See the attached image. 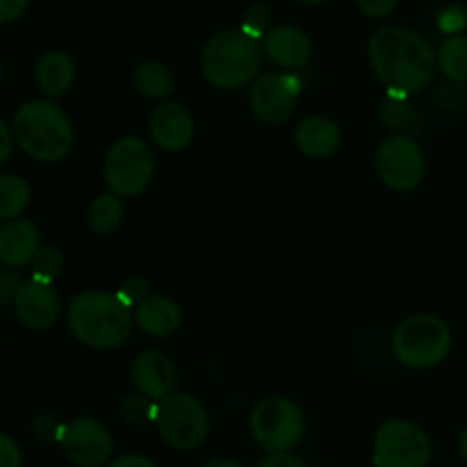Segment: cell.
Masks as SVG:
<instances>
[{
    "label": "cell",
    "instance_id": "29",
    "mask_svg": "<svg viewBox=\"0 0 467 467\" xmlns=\"http://www.w3.org/2000/svg\"><path fill=\"white\" fill-rule=\"evenodd\" d=\"M149 290H150L149 278L130 276V278H126V281H123V285L119 287L117 295L121 296V299L126 301V304L130 306V308H135V306H140L141 301L146 299V296H150Z\"/></svg>",
    "mask_w": 467,
    "mask_h": 467
},
{
    "label": "cell",
    "instance_id": "32",
    "mask_svg": "<svg viewBox=\"0 0 467 467\" xmlns=\"http://www.w3.org/2000/svg\"><path fill=\"white\" fill-rule=\"evenodd\" d=\"M0 467H23L21 447L5 433H0Z\"/></svg>",
    "mask_w": 467,
    "mask_h": 467
},
{
    "label": "cell",
    "instance_id": "35",
    "mask_svg": "<svg viewBox=\"0 0 467 467\" xmlns=\"http://www.w3.org/2000/svg\"><path fill=\"white\" fill-rule=\"evenodd\" d=\"M18 285H21V281L16 278V274L0 272V306H3L5 301H12L14 304V296H16Z\"/></svg>",
    "mask_w": 467,
    "mask_h": 467
},
{
    "label": "cell",
    "instance_id": "1",
    "mask_svg": "<svg viewBox=\"0 0 467 467\" xmlns=\"http://www.w3.org/2000/svg\"><path fill=\"white\" fill-rule=\"evenodd\" d=\"M368 55L374 76L388 87V94H418L436 76V50L409 27H379L369 39Z\"/></svg>",
    "mask_w": 467,
    "mask_h": 467
},
{
    "label": "cell",
    "instance_id": "25",
    "mask_svg": "<svg viewBox=\"0 0 467 467\" xmlns=\"http://www.w3.org/2000/svg\"><path fill=\"white\" fill-rule=\"evenodd\" d=\"M62 269H64L62 251L53 244L41 246V249L36 251L35 260H32L30 278H35V281H41V283H50V285H53V281L62 274Z\"/></svg>",
    "mask_w": 467,
    "mask_h": 467
},
{
    "label": "cell",
    "instance_id": "15",
    "mask_svg": "<svg viewBox=\"0 0 467 467\" xmlns=\"http://www.w3.org/2000/svg\"><path fill=\"white\" fill-rule=\"evenodd\" d=\"M149 132L150 140L160 149L169 150V153H178V150H185L194 140V117H192L185 105L169 100V103H162L160 108L153 109L149 119Z\"/></svg>",
    "mask_w": 467,
    "mask_h": 467
},
{
    "label": "cell",
    "instance_id": "16",
    "mask_svg": "<svg viewBox=\"0 0 467 467\" xmlns=\"http://www.w3.org/2000/svg\"><path fill=\"white\" fill-rule=\"evenodd\" d=\"M263 50L278 68L299 71L313 57V41L301 27L276 26L263 39Z\"/></svg>",
    "mask_w": 467,
    "mask_h": 467
},
{
    "label": "cell",
    "instance_id": "37",
    "mask_svg": "<svg viewBox=\"0 0 467 467\" xmlns=\"http://www.w3.org/2000/svg\"><path fill=\"white\" fill-rule=\"evenodd\" d=\"M105 467H158L150 459L140 454H126L119 456V459H112Z\"/></svg>",
    "mask_w": 467,
    "mask_h": 467
},
{
    "label": "cell",
    "instance_id": "18",
    "mask_svg": "<svg viewBox=\"0 0 467 467\" xmlns=\"http://www.w3.org/2000/svg\"><path fill=\"white\" fill-rule=\"evenodd\" d=\"M340 144V126L328 117H308L295 128V146L306 158H331L333 153H337Z\"/></svg>",
    "mask_w": 467,
    "mask_h": 467
},
{
    "label": "cell",
    "instance_id": "31",
    "mask_svg": "<svg viewBox=\"0 0 467 467\" xmlns=\"http://www.w3.org/2000/svg\"><path fill=\"white\" fill-rule=\"evenodd\" d=\"M356 5L368 18H386L388 14L395 12L400 0H356Z\"/></svg>",
    "mask_w": 467,
    "mask_h": 467
},
{
    "label": "cell",
    "instance_id": "38",
    "mask_svg": "<svg viewBox=\"0 0 467 467\" xmlns=\"http://www.w3.org/2000/svg\"><path fill=\"white\" fill-rule=\"evenodd\" d=\"M201 467H244V465H240L237 461H231V459H213Z\"/></svg>",
    "mask_w": 467,
    "mask_h": 467
},
{
    "label": "cell",
    "instance_id": "22",
    "mask_svg": "<svg viewBox=\"0 0 467 467\" xmlns=\"http://www.w3.org/2000/svg\"><path fill=\"white\" fill-rule=\"evenodd\" d=\"M123 214H126L123 199L108 190L89 203V208H87V223H89V228L96 235H109V233H114L121 226Z\"/></svg>",
    "mask_w": 467,
    "mask_h": 467
},
{
    "label": "cell",
    "instance_id": "40",
    "mask_svg": "<svg viewBox=\"0 0 467 467\" xmlns=\"http://www.w3.org/2000/svg\"><path fill=\"white\" fill-rule=\"evenodd\" d=\"M299 3H306V5H322V3H328V0H299Z\"/></svg>",
    "mask_w": 467,
    "mask_h": 467
},
{
    "label": "cell",
    "instance_id": "33",
    "mask_svg": "<svg viewBox=\"0 0 467 467\" xmlns=\"http://www.w3.org/2000/svg\"><path fill=\"white\" fill-rule=\"evenodd\" d=\"M27 5H30V0H0V26L21 18Z\"/></svg>",
    "mask_w": 467,
    "mask_h": 467
},
{
    "label": "cell",
    "instance_id": "28",
    "mask_svg": "<svg viewBox=\"0 0 467 467\" xmlns=\"http://www.w3.org/2000/svg\"><path fill=\"white\" fill-rule=\"evenodd\" d=\"M438 27H441V32H445V35L450 36L463 35L467 30V7L459 3L447 5V7L438 14Z\"/></svg>",
    "mask_w": 467,
    "mask_h": 467
},
{
    "label": "cell",
    "instance_id": "27",
    "mask_svg": "<svg viewBox=\"0 0 467 467\" xmlns=\"http://www.w3.org/2000/svg\"><path fill=\"white\" fill-rule=\"evenodd\" d=\"M240 30L246 32L254 39L263 41L267 36V32L272 30V9L265 3H254L246 7L244 16H242Z\"/></svg>",
    "mask_w": 467,
    "mask_h": 467
},
{
    "label": "cell",
    "instance_id": "3",
    "mask_svg": "<svg viewBox=\"0 0 467 467\" xmlns=\"http://www.w3.org/2000/svg\"><path fill=\"white\" fill-rule=\"evenodd\" d=\"M14 144L36 162H62L73 149V126L55 100H27L14 112Z\"/></svg>",
    "mask_w": 467,
    "mask_h": 467
},
{
    "label": "cell",
    "instance_id": "26",
    "mask_svg": "<svg viewBox=\"0 0 467 467\" xmlns=\"http://www.w3.org/2000/svg\"><path fill=\"white\" fill-rule=\"evenodd\" d=\"M155 410H158V401L149 400L141 392H135V395H128L126 400L121 401V418L126 420L132 427H141L146 422H155Z\"/></svg>",
    "mask_w": 467,
    "mask_h": 467
},
{
    "label": "cell",
    "instance_id": "6",
    "mask_svg": "<svg viewBox=\"0 0 467 467\" xmlns=\"http://www.w3.org/2000/svg\"><path fill=\"white\" fill-rule=\"evenodd\" d=\"M155 173V153L141 137H119L108 149L103 162V178L109 192L121 199L141 194Z\"/></svg>",
    "mask_w": 467,
    "mask_h": 467
},
{
    "label": "cell",
    "instance_id": "11",
    "mask_svg": "<svg viewBox=\"0 0 467 467\" xmlns=\"http://www.w3.org/2000/svg\"><path fill=\"white\" fill-rule=\"evenodd\" d=\"M301 96V80L295 73H263L249 89L251 112L267 126L290 121Z\"/></svg>",
    "mask_w": 467,
    "mask_h": 467
},
{
    "label": "cell",
    "instance_id": "2",
    "mask_svg": "<svg viewBox=\"0 0 467 467\" xmlns=\"http://www.w3.org/2000/svg\"><path fill=\"white\" fill-rule=\"evenodd\" d=\"M67 322L78 342L91 349H117L135 327V313L117 292L89 290L71 301Z\"/></svg>",
    "mask_w": 467,
    "mask_h": 467
},
{
    "label": "cell",
    "instance_id": "30",
    "mask_svg": "<svg viewBox=\"0 0 467 467\" xmlns=\"http://www.w3.org/2000/svg\"><path fill=\"white\" fill-rule=\"evenodd\" d=\"M32 431L39 441H62L64 424H59L53 415H39V418L32 422Z\"/></svg>",
    "mask_w": 467,
    "mask_h": 467
},
{
    "label": "cell",
    "instance_id": "8",
    "mask_svg": "<svg viewBox=\"0 0 467 467\" xmlns=\"http://www.w3.org/2000/svg\"><path fill=\"white\" fill-rule=\"evenodd\" d=\"M155 427L171 450L192 451L199 450L208 438L210 418L201 400L190 392L176 390L158 401Z\"/></svg>",
    "mask_w": 467,
    "mask_h": 467
},
{
    "label": "cell",
    "instance_id": "23",
    "mask_svg": "<svg viewBox=\"0 0 467 467\" xmlns=\"http://www.w3.org/2000/svg\"><path fill=\"white\" fill-rule=\"evenodd\" d=\"M30 205V185L23 176L5 173L0 176V222L18 219Z\"/></svg>",
    "mask_w": 467,
    "mask_h": 467
},
{
    "label": "cell",
    "instance_id": "5",
    "mask_svg": "<svg viewBox=\"0 0 467 467\" xmlns=\"http://www.w3.org/2000/svg\"><path fill=\"white\" fill-rule=\"evenodd\" d=\"M390 345L392 354L404 368L429 369L450 356L451 331L436 315H410L395 328Z\"/></svg>",
    "mask_w": 467,
    "mask_h": 467
},
{
    "label": "cell",
    "instance_id": "14",
    "mask_svg": "<svg viewBox=\"0 0 467 467\" xmlns=\"http://www.w3.org/2000/svg\"><path fill=\"white\" fill-rule=\"evenodd\" d=\"M130 381L137 388V392L146 395L149 400L160 401L176 392L178 369L164 351L146 349L132 358Z\"/></svg>",
    "mask_w": 467,
    "mask_h": 467
},
{
    "label": "cell",
    "instance_id": "20",
    "mask_svg": "<svg viewBox=\"0 0 467 467\" xmlns=\"http://www.w3.org/2000/svg\"><path fill=\"white\" fill-rule=\"evenodd\" d=\"M35 78L48 100H55L67 94L76 82V62L64 50H48L36 62Z\"/></svg>",
    "mask_w": 467,
    "mask_h": 467
},
{
    "label": "cell",
    "instance_id": "36",
    "mask_svg": "<svg viewBox=\"0 0 467 467\" xmlns=\"http://www.w3.org/2000/svg\"><path fill=\"white\" fill-rule=\"evenodd\" d=\"M14 149V137H12V128H9L7 121L0 119V167L9 160Z\"/></svg>",
    "mask_w": 467,
    "mask_h": 467
},
{
    "label": "cell",
    "instance_id": "41",
    "mask_svg": "<svg viewBox=\"0 0 467 467\" xmlns=\"http://www.w3.org/2000/svg\"><path fill=\"white\" fill-rule=\"evenodd\" d=\"M0 82H3V64H0Z\"/></svg>",
    "mask_w": 467,
    "mask_h": 467
},
{
    "label": "cell",
    "instance_id": "9",
    "mask_svg": "<svg viewBox=\"0 0 467 467\" xmlns=\"http://www.w3.org/2000/svg\"><path fill=\"white\" fill-rule=\"evenodd\" d=\"M431 454L427 431L410 420H388L374 433V467H427Z\"/></svg>",
    "mask_w": 467,
    "mask_h": 467
},
{
    "label": "cell",
    "instance_id": "24",
    "mask_svg": "<svg viewBox=\"0 0 467 467\" xmlns=\"http://www.w3.org/2000/svg\"><path fill=\"white\" fill-rule=\"evenodd\" d=\"M436 62L451 82H467V35L447 36L438 48Z\"/></svg>",
    "mask_w": 467,
    "mask_h": 467
},
{
    "label": "cell",
    "instance_id": "13",
    "mask_svg": "<svg viewBox=\"0 0 467 467\" xmlns=\"http://www.w3.org/2000/svg\"><path fill=\"white\" fill-rule=\"evenodd\" d=\"M14 313L18 322L30 331H48L57 324L62 301L50 283L27 278L18 285L16 296H14Z\"/></svg>",
    "mask_w": 467,
    "mask_h": 467
},
{
    "label": "cell",
    "instance_id": "19",
    "mask_svg": "<svg viewBox=\"0 0 467 467\" xmlns=\"http://www.w3.org/2000/svg\"><path fill=\"white\" fill-rule=\"evenodd\" d=\"M135 327L150 337H169L181 328L182 310L173 299L164 295H150L132 308Z\"/></svg>",
    "mask_w": 467,
    "mask_h": 467
},
{
    "label": "cell",
    "instance_id": "21",
    "mask_svg": "<svg viewBox=\"0 0 467 467\" xmlns=\"http://www.w3.org/2000/svg\"><path fill=\"white\" fill-rule=\"evenodd\" d=\"M132 82L135 89L140 91L144 99L150 100H164L176 91V80L167 64L158 62V59H146L132 73Z\"/></svg>",
    "mask_w": 467,
    "mask_h": 467
},
{
    "label": "cell",
    "instance_id": "34",
    "mask_svg": "<svg viewBox=\"0 0 467 467\" xmlns=\"http://www.w3.org/2000/svg\"><path fill=\"white\" fill-rule=\"evenodd\" d=\"M255 467H308V463H304L299 456L290 454V451H281V454H267Z\"/></svg>",
    "mask_w": 467,
    "mask_h": 467
},
{
    "label": "cell",
    "instance_id": "17",
    "mask_svg": "<svg viewBox=\"0 0 467 467\" xmlns=\"http://www.w3.org/2000/svg\"><path fill=\"white\" fill-rule=\"evenodd\" d=\"M41 249L39 228L30 219H12L0 226V263L12 269L32 265L36 251Z\"/></svg>",
    "mask_w": 467,
    "mask_h": 467
},
{
    "label": "cell",
    "instance_id": "39",
    "mask_svg": "<svg viewBox=\"0 0 467 467\" xmlns=\"http://www.w3.org/2000/svg\"><path fill=\"white\" fill-rule=\"evenodd\" d=\"M459 450H461V459L467 463V427L463 429V433H461V442H459Z\"/></svg>",
    "mask_w": 467,
    "mask_h": 467
},
{
    "label": "cell",
    "instance_id": "10",
    "mask_svg": "<svg viewBox=\"0 0 467 467\" xmlns=\"http://www.w3.org/2000/svg\"><path fill=\"white\" fill-rule=\"evenodd\" d=\"M374 169L379 181L395 192H413L427 173V158L410 135H390L374 153Z\"/></svg>",
    "mask_w": 467,
    "mask_h": 467
},
{
    "label": "cell",
    "instance_id": "7",
    "mask_svg": "<svg viewBox=\"0 0 467 467\" xmlns=\"http://www.w3.org/2000/svg\"><path fill=\"white\" fill-rule=\"evenodd\" d=\"M249 429L254 441L267 454L290 451L299 445L306 433L304 410L287 397H265L251 410Z\"/></svg>",
    "mask_w": 467,
    "mask_h": 467
},
{
    "label": "cell",
    "instance_id": "12",
    "mask_svg": "<svg viewBox=\"0 0 467 467\" xmlns=\"http://www.w3.org/2000/svg\"><path fill=\"white\" fill-rule=\"evenodd\" d=\"M64 456L78 467H103L112 461L114 438L100 420L80 415L64 424L62 433Z\"/></svg>",
    "mask_w": 467,
    "mask_h": 467
},
{
    "label": "cell",
    "instance_id": "4",
    "mask_svg": "<svg viewBox=\"0 0 467 467\" xmlns=\"http://www.w3.org/2000/svg\"><path fill=\"white\" fill-rule=\"evenodd\" d=\"M263 59V41L254 39L240 27H233L205 41L201 50V73L217 89L235 91L258 80Z\"/></svg>",
    "mask_w": 467,
    "mask_h": 467
}]
</instances>
